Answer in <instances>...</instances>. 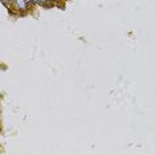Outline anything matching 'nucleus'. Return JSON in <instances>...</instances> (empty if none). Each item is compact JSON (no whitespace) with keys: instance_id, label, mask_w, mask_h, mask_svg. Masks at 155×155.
Segmentation results:
<instances>
[{"instance_id":"2","label":"nucleus","mask_w":155,"mask_h":155,"mask_svg":"<svg viewBox=\"0 0 155 155\" xmlns=\"http://www.w3.org/2000/svg\"><path fill=\"white\" fill-rule=\"evenodd\" d=\"M36 2H38V3H45L47 0H36Z\"/></svg>"},{"instance_id":"1","label":"nucleus","mask_w":155,"mask_h":155,"mask_svg":"<svg viewBox=\"0 0 155 155\" xmlns=\"http://www.w3.org/2000/svg\"><path fill=\"white\" fill-rule=\"evenodd\" d=\"M13 7L16 9H27L28 2L27 0H13Z\"/></svg>"}]
</instances>
